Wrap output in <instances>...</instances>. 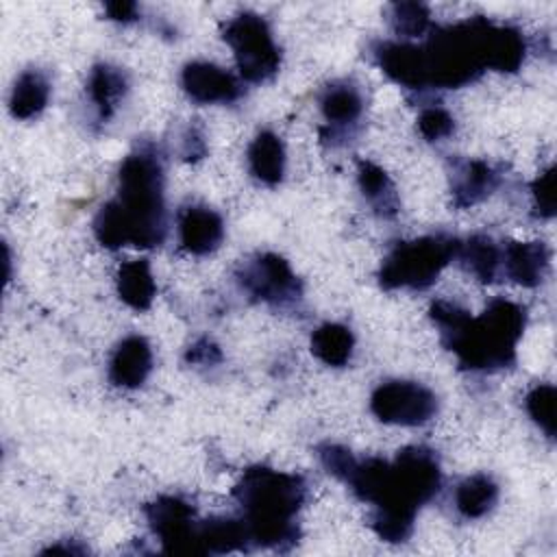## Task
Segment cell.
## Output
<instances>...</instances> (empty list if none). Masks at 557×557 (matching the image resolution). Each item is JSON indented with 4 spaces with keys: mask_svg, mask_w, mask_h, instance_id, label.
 I'll use <instances>...</instances> for the list:
<instances>
[{
    "mask_svg": "<svg viewBox=\"0 0 557 557\" xmlns=\"http://www.w3.org/2000/svg\"><path fill=\"white\" fill-rule=\"evenodd\" d=\"M346 485L374 505V531L387 542H405L413 531L418 509L429 503L442 483L440 461L422 446L403 448L394 461L370 457L355 461Z\"/></svg>",
    "mask_w": 557,
    "mask_h": 557,
    "instance_id": "obj_1",
    "label": "cell"
},
{
    "mask_svg": "<svg viewBox=\"0 0 557 557\" xmlns=\"http://www.w3.org/2000/svg\"><path fill=\"white\" fill-rule=\"evenodd\" d=\"M420 48L426 87L440 89L472 83L485 70L516 72L527 57L522 33L487 17H470L435 28Z\"/></svg>",
    "mask_w": 557,
    "mask_h": 557,
    "instance_id": "obj_2",
    "label": "cell"
},
{
    "mask_svg": "<svg viewBox=\"0 0 557 557\" xmlns=\"http://www.w3.org/2000/svg\"><path fill=\"white\" fill-rule=\"evenodd\" d=\"M94 235L107 248H154L165 239L163 165L152 148H137L122 161L115 198L98 211Z\"/></svg>",
    "mask_w": 557,
    "mask_h": 557,
    "instance_id": "obj_3",
    "label": "cell"
},
{
    "mask_svg": "<svg viewBox=\"0 0 557 557\" xmlns=\"http://www.w3.org/2000/svg\"><path fill=\"white\" fill-rule=\"evenodd\" d=\"M431 318L442 333V342L455 352L466 370H498L516 361V346L524 333L527 311L518 302L496 298L472 318L466 309L448 300L431 305Z\"/></svg>",
    "mask_w": 557,
    "mask_h": 557,
    "instance_id": "obj_4",
    "label": "cell"
},
{
    "mask_svg": "<svg viewBox=\"0 0 557 557\" xmlns=\"http://www.w3.org/2000/svg\"><path fill=\"white\" fill-rule=\"evenodd\" d=\"M305 481L298 474L265 466L248 468L233 490L242 507V522L257 546L281 548L298 537L296 516L305 503Z\"/></svg>",
    "mask_w": 557,
    "mask_h": 557,
    "instance_id": "obj_5",
    "label": "cell"
},
{
    "mask_svg": "<svg viewBox=\"0 0 557 557\" xmlns=\"http://www.w3.org/2000/svg\"><path fill=\"white\" fill-rule=\"evenodd\" d=\"M457 248L459 239L448 235H426L400 242L383 259L379 283L385 289H426L457 257Z\"/></svg>",
    "mask_w": 557,
    "mask_h": 557,
    "instance_id": "obj_6",
    "label": "cell"
},
{
    "mask_svg": "<svg viewBox=\"0 0 557 557\" xmlns=\"http://www.w3.org/2000/svg\"><path fill=\"white\" fill-rule=\"evenodd\" d=\"M231 46L239 74L248 83H263L281 67V50L272 39L268 22L250 11L231 17L222 33Z\"/></svg>",
    "mask_w": 557,
    "mask_h": 557,
    "instance_id": "obj_7",
    "label": "cell"
},
{
    "mask_svg": "<svg viewBox=\"0 0 557 557\" xmlns=\"http://www.w3.org/2000/svg\"><path fill=\"white\" fill-rule=\"evenodd\" d=\"M370 409L385 424L418 426L437 413V396L416 381H387L372 392Z\"/></svg>",
    "mask_w": 557,
    "mask_h": 557,
    "instance_id": "obj_8",
    "label": "cell"
},
{
    "mask_svg": "<svg viewBox=\"0 0 557 557\" xmlns=\"http://www.w3.org/2000/svg\"><path fill=\"white\" fill-rule=\"evenodd\" d=\"M154 535L163 544L165 553H202L198 540L196 511L189 503L178 496H161L146 505L144 509Z\"/></svg>",
    "mask_w": 557,
    "mask_h": 557,
    "instance_id": "obj_9",
    "label": "cell"
},
{
    "mask_svg": "<svg viewBox=\"0 0 557 557\" xmlns=\"http://www.w3.org/2000/svg\"><path fill=\"white\" fill-rule=\"evenodd\" d=\"M239 283L257 300L276 307L292 305L302 294L300 281L292 272L289 263L274 252H265L248 261L239 272Z\"/></svg>",
    "mask_w": 557,
    "mask_h": 557,
    "instance_id": "obj_10",
    "label": "cell"
},
{
    "mask_svg": "<svg viewBox=\"0 0 557 557\" xmlns=\"http://www.w3.org/2000/svg\"><path fill=\"white\" fill-rule=\"evenodd\" d=\"M183 91L200 104L213 102H233L242 96V85L237 78L207 61H191L181 72Z\"/></svg>",
    "mask_w": 557,
    "mask_h": 557,
    "instance_id": "obj_11",
    "label": "cell"
},
{
    "mask_svg": "<svg viewBox=\"0 0 557 557\" xmlns=\"http://www.w3.org/2000/svg\"><path fill=\"white\" fill-rule=\"evenodd\" d=\"M152 370V348L141 335L124 337L109 361V381L117 387H139Z\"/></svg>",
    "mask_w": 557,
    "mask_h": 557,
    "instance_id": "obj_12",
    "label": "cell"
},
{
    "mask_svg": "<svg viewBox=\"0 0 557 557\" xmlns=\"http://www.w3.org/2000/svg\"><path fill=\"white\" fill-rule=\"evenodd\" d=\"M374 57L379 67L398 85L409 89H424V59L422 48L413 44L383 41L374 48Z\"/></svg>",
    "mask_w": 557,
    "mask_h": 557,
    "instance_id": "obj_13",
    "label": "cell"
},
{
    "mask_svg": "<svg viewBox=\"0 0 557 557\" xmlns=\"http://www.w3.org/2000/svg\"><path fill=\"white\" fill-rule=\"evenodd\" d=\"M548 248L544 242H509L500 248V265L505 274L524 287H535L548 272Z\"/></svg>",
    "mask_w": 557,
    "mask_h": 557,
    "instance_id": "obj_14",
    "label": "cell"
},
{
    "mask_svg": "<svg viewBox=\"0 0 557 557\" xmlns=\"http://www.w3.org/2000/svg\"><path fill=\"white\" fill-rule=\"evenodd\" d=\"M224 237L222 218L209 207H187L178 218L181 246L191 255L213 252Z\"/></svg>",
    "mask_w": 557,
    "mask_h": 557,
    "instance_id": "obj_15",
    "label": "cell"
},
{
    "mask_svg": "<svg viewBox=\"0 0 557 557\" xmlns=\"http://www.w3.org/2000/svg\"><path fill=\"white\" fill-rule=\"evenodd\" d=\"M500 183L498 172L485 161H463L453 172V202L468 209L485 200Z\"/></svg>",
    "mask_w": 557,
    "mask_h": 557,
    "instance_id": "obj_16",
    "label": "cell"
},
{
    "mask_svg": "<svg viewBox=\"0 0 557 557\" xmlns=\"http://www.w3.org/2000/svg\"><path fill=\"white\" fill-rule=\"evenodd\" d=\"M117 296L135 311H146L157 294V285L146 259H133L117 268Z\"/></svg>",
    "mask_w": 557,
    "mask_h": 557,
    "instance_id": "obj_17",
    "label": "cell"
},
{
    "mask_svg": "<svg viewBox=\"0 0 557 557\" xmlns=\"http://www.w3.org/2000/svg\"><path fill=\"white\" fill-rule=\"evenodd\" d=\"M128 89L126 74L120 67H113L109 63H100L91 70L87 81V94L91 104L96 107L100 120H109L117 107V102L124 98Z\"/></svg>",
    "mask_w": 557,
    "mask_h": 557,
    "instance_id": "obj_18",
    "label": "cell"
},
{
    "mask_svg": "<svg viewBox=\"0 0 557 557\" xmlns=\"http://www.w3.org/2000/svg\"><path fill=\"white\" fill-rule=\"evenodd\" d=\"M248 165L257 181L265 185H276L285 172V150L278 135L272 131H261L248 148Z\"/></svg>",
    "mask_w": 557,
    "mask_h": 557,
    "instance_id": "obj_19",
    "label": "cell"
},
{
    "mask_svg": "<svg viewBox=\"0 0 557 557\" xmlns=\"http://www.w3.org/2000/svg\"><path fill=\"white\" fill-rule=\"evenodd\" d=\"M50 98V83L39 70H26L17 76L11 98H9V109L13 117L28 120L35 117L37 113L44 111Z\"/></svg>",
    "mask_w": 557,
    "mask_h": 557,
    "instance_id": "obj_20",
    "label": "cell"
},
{
    "mask_svg": "<svg viewBox=\"0 0 557 557\" xmlns=\"http://www.w3.org/2000/svg\"><path fill=\"white\" fill-rule=\"evenodd\" d=\"M357 181H359L361 194L379 215L392 218L398 213V196H396L394 183L389 181L383 168H379L372 161H359Z\"/></svg>",
    "mask_w": 557,
    "mask_h": 557,
    "instance_id": "obj_21",
    "label": "cell"
},
{
    "mask_svg": "<svg viewBox=\"0 0 557 557\" xmlns=\"http://www.w3.org/2000/svg\"><path fill=\"white\" fill-rule=\"evenodd\" d=\"M355 348V337L348 326L337 322H326L318 326L311 335V352L326 366L342 368L350 361Z\"/></svg>",
    "mask_w": 557,
    "mask_h": 557,
    "instance_id": "obj_22",
    "label": "cell"
},
{
    "mask_svg": "<svg viewBox=\"0 0 557 557\" xmlns=\"http://www.w3.org/2000/svg\"><path fill=\"white\" fill-rule=\"evenodd\" d=\"M457 257L461 265L472 272L481 283H492L500 268V248L492 237L472 235L466 242H459Z\"/></svg>",
    "mask_w": 557,
    "mask_h": 557,
    "instance_id": "obj_23",
    "label": "cell"
},
{
    "mask_svg": "<svg viewBox=\"0 0 557 557\" xmlns=\"http://www.w3.org/2000/svg\"><path fill=\"white\" fill-rule=\"evenodd\" d=\"M498 500V485L487 474H472L455 490V507L463 518H481L494 509Z\"/></svg>",
    "mask_w": 557,
    "mask_h": 557,
    "instance_id": "obj_24",
    "label": "cell"
},
{
    "mask_svg": "<svg viewBox=\"0 0 557 557\" xmlns=\"http://www.w3.org/2000/svg\"><path fill=\"white\" fill-rule=\"evenodd\" d=\"M198 540H200L202 553L244 550L246 544L250 542L244 522L233 518H211L200 522Z\"/></svg>",
    "mask_w": 557,
    "mask_h": 557,
    "instance_id": "obj_25",
    "label": "cell"
},
{
    "mask_svg": "<svg viewBox=\"0 0 557 557\" xmlns=\"http://www.w3.org/2000/svg\"><path fill=\"white\" fill-rule=\"evenodd\" d=\"M322 115L329 124L348 126L355 124L363 113V98L357 87L348 83H335L324 89L320 100Z\"/></svg>",
    "mask_w": 557,
    "mask_h": 557,
    "instance_id": "obj_26",
    "label": "cell"
},
{
    "mask_svg": "<svg viewBox=\"0 0 557 557\" xmlns=\"http://www.w3.org/2000/svg\"><path fill=\"white\" fill-rule=\"evenodd\" d=\"M524 407L531 420L553 440L555 437V387L550 383H540L531 387L524 398Z\"/></svg>",
    "mask_w": 557,
    "mask_h": 557,
    "instance_id": "obj_27",
    "label": "cell"
},
{
    "mask_svg": "<svg viewBox=\"0 0 557 557\" xmlns=\"http://www.w3.org/2000/svg\"><path fill=\"white\" fill-rule=\"evenodd\" d=\"M431 13L420 2H396L389 7V22L398 35L420 37L429 28Z\"/></svg>",
    "mask_w": 557,
    "mask_h": 557,
    "instance_id": "obj_28",
    "label": "cell"
},
{
    "mask_svg": "<svg viewBox=\"0 0 557 557\" xmlns=\"http://www.w3.org/2000/svg\"><path fill=\"white\" fill-rule=\"evenodd\" d=\"M418 131L422 133L424 139L440 141L455 131V120L446 109L429 107V109H422V113L418 115Z\"/></svg>",
    "mask_w": 557,
    "mask_h": 557,
    "instance_id": "obj_29",
    "label": "cell"
},
{
    "mask_svg": "<svg viewBox=\"0 0 557 557\" xmlns=\"http://www.w3.org/2000/svg\"><path fill=\"white\" fill-rule=\"evenodd\" d=\"M533 207L540 218H553L555 215V168H546L531 185Z\"/></svg>",
    "mask_w": 557,
    "mask_h": 557,
    "instance_id": "obj_30",
    "label": "cell"
},
{
    "mask_svg": "<svg viewBox=\"0 0 557 557\" xmlns=\"http://www.w3.org/2000/svg\"><path fill=\"white\" fill-rule=\"evenodd\" d=\"M320 461H322V466L326 468L329 474H333L339 481H344L357 459L352 457L350 450H346V448H342L337 444H326V446L320 448Z\"/></svg>",
    "mask_w": 557,
    "mask_h": 557,
    "instance_id": "obj_31",
    "label": "cell"
},
{
    "mask_svg": "<svg viewBox=\"0 0 557 557\" xmlns=\"http://www.w3.org/2000/svg\"><path fill=\"white\" fill-rule=\"evenodd\" d=\"M222 359V355H220V350H218V346L213 344V342H209V339H200V342H196L189 350H187V361H191V363H218Z\"/></svg>",
    "mask_w": 557,
    "mask_h": 557,
    "instance_id": "obj_32",
    "label": "cell"
},
{
    "mask_svg": "<svg viewBox=\"0 0 557 557\" xmlns=\"http://www.w3.org/2000/svg\"><path fill=\"white\" fill-rule=\"evenodd\" d=\"M104 11L115 22H133L137 20V4L135 2H109Z\"/></svg>",
    "mask_w": 557,
    "mask_h": 557,
    "instance_id": "obj_33",
    "label": "cell"
}]
</instances>
